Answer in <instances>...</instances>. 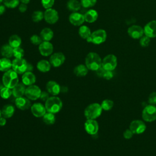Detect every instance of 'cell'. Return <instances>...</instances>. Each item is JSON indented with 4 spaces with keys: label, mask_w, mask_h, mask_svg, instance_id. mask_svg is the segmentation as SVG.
<instances>
[{
    "label": "cell",
    "mask_w": 156,
    "mask_h": 156,
    "mask_svg": "<svg viewBox=\"0 0 156 156\" xmlns=\"http://www.w3.org/2000/svg\"><path fill=\"white\" fill-rule=\"evenodd\" d=\"M21 42L22 41L20 37L16 34L11 35L9 39V44L13 48L20 47L21 44Z\"/></svg>",
    "instance_id": "32"
},
{
    "label": "cell",
    "mask_w": 156,
    "mask_h": 156,
    "mask_svg": "<svg viewBox=\"0 0 156 156\" xmlns=\"http://www.w3.org/2000/svg\"><path fill=\"white\" fill-rule=\"evenodd\" d=\"M15 104L18 108L21 110H27L31 107L30 100L26 97H20L16 98L15 101Z\"/></svg>",
    "instance_id": "20"
},
{
    "label": "cell",
    "mask_w": 156,
    "mask_h": 156,
    "mask_svg": "<svg viewBox=\"0 0 156 156\" xmlns=\"http://www.w3.org/2000/svg\"><path fill=\"white\" fill-rule=\"evenodd\" d=\"M84 128L87 133L94 135L98 132L99 124L96 119H87L84 123Z\"/></svg>",
    "instance_id": "13"
},
{
    "label": "cell",
    "mask_w": 156,
    "mask_h": 156,
    "mask_svg": "<svg viewBox=\"0 0 156 156\" xmlns=\"http://www.w3.org/2000/svg\"><path fill=\"white\" fill-rule=\"evenodd\" d=\"M40 37L43 41H50L54 37V32L49 27H44L40 32Z\"/></svg>",
    "instance_id": "28"
},
{
    "label": "cell",
    "mask_w": 156,
    "mask_h": 156,
    "mask_svg": "<svg viewBox=\"0 0 156 156\" xmlns=\"http://www.w3.org/2000/svg\"><path fill=\"white\" fill-rule=\"evenodd\" d=\"M86 66L89 70L96 71L102 66V59L99 55L94 52H89L85 60Z\"/></svg>",
    "instance_id": "1"
},
{
    "label": "cell",
    "mask_w": 156,
    "mask_h": 156,
    "mask_svg": "<svg viewBox=\"0 0 156 156\" xmlns=\"http://www.w3.org/2000/svg\"><path fill=\"white\" fill-rule=\"evenodd\" d=\"M30 111L32 115L37 118L43 117L47 112L45 106L40 102H37L32 104L30 107Z\"/></svg>",
    "instance_id": "17"
},
{
    "label": "cell",
    "mask_w": 156,
    "mask_h": 156,
    "mask_svg": "<svg viewBox=\"0 0 156 156\" xmlns=\"http://www.w3.org/2000/svg\"><path fill=\"white\" fill-rule=\"evenodd\" d=\"M12 95V89L6 87L5 86H1L0 88V96L4 99H9Z\"/></svg>",
    "instance_id": "34"
},
{
    "label": "cell",
    "mask_w": 156,
    "mask_h": 156,
    "mask_svg": "<svg viewBox=\"0 0 156 156\" xmlns=\"http://www.w3.org/2000/svg\"><path fill=\"white\" fill-rule=\"evenodd\" d=\"M12 67V61L9 58L2 57L0 58V71L6 72Z\"/></svg>",
    "instance_id": "27"
},
{
    "label": "cell",
    "mask_w": 156,
    "mask_h": 156,
    "mask_svg": "<svg viewBox=\"0 0 156 156\" xmlns=\"http://www.w3.org/2000/svg\"><path fill=\"white\" fill-rule=\"evenodd\" d=\"M20 2L21 3H24V4H27L28 3H29L30 1V0H20Z\"/></svg>",
    "instance_id": "51"
},
{
    "label": "cell",
    "mask_w": 156,
    "mask_h": 156,
    "mask_svg": "<svg viewBox=\"0 0 156 156\" xmlns=\"http://www.w3.org/2000/svg\"><path fill=\"white\" fill-rule=\"evenodd\" d=\"M88 70L89 69L85 65L79 64L74 67L73 72L74 74L77 77H84L88 74Z\"/></svg>",
    "instance_id": "26"
},
{
    "label": "cell",
    "mask_w": 156,
    "mask_h": 156,
    "mask_svg": "<svg viewBox=\"0 0 156 156\" xmlns=\"http://www.w3.org/2000/svg\"><path fill=\"white\" fill-rule=\"evenodd\" d=\"M129 129L133 133V134H141L146 130V125L144 121L135 119L130 123Z\"/></svg>",
    "instance_id": "10"
},
{
    "label": "cell",
    "mask_w": 156,
    "mask_h": 156,
    "mask_svg": "<svg viewBox=\"0 0 156 156\" xmlns=\"http://www.w3.org/2000/svg\"><path fill=\"white\" fill-rule=\"evenodd\" d=\"M26 85L23 83H18L12 88V95L15 98H20L25 94Z\"/></svg>",
    "instance_id": "22"
},
{
    "label": "cell",
    "mask_w": 156,
    "mask_h": 156,
    "mask_svg": "<svg viewBox=\"0 0 156 156\" xmlns=\"http://www.w3.org/2000/svg\"><path fill=\"white\" fill-rule=\"evenodd\" d=\"M54 50V46L50 41H43L42 43L38 46V51L40 54L44 56L48 57L51 55Z\"/></svg>",
    "instance_id": "14"
},
{
    "label": "cell",
    "mask_w": 156,
    "mask_h": 156,
    "mask_svg": "<svg viewBox=\"0 0 156 156\" xmlns=\"http://www.w3.org/2000/svg\"><path fill=\"white\" fill-rule=\"evenodd\" d=\"M66 7L72 12H78L81 7L80 2L77 0H69L66 4Z\"/></svg>",
    "instance_id": "30"
},
{
    "label": "cell",
    "mask_w": 156,
    "mask_h": 156,
    "mask_svg": "<svg viewBox=\"0 0 156 156\" xmlns=\"http://www.w3.org/2000/svg\"><path fill=\"white\" fill-rule=\"evenodd\" d=\"M101 107L103 110L109 111L113 108V107L114 105V102L111 99H104V101H102V102L101 104Z\"/></svg>",
    "instance_id": "35"
},
{
    "label": "cell",
    "mask_w": 156,
    "mask_h": 156,
    "mask_svg": "<svg viewBox=\"0 0 156 156\" xmlns=\"http://www.w3.org/2000/svg\"><path fill=\"white\" fill-rule=\"evenodd\" d=\"M3 2V0H0V4H1Z\"/></svg>",
    "instance_id": "53"
},
{
    "label": "cell",
    "mask_w": 156,
    "mask_h": 156,
    "mask_svg": "<svg viewBox=\"0 0 156 156\" xmlns=\"http://www.w3.org/2000/svg\"><path fill=\"white\" fill-rule=\"evenodd\" d=\"M2 82L4 86L12 89L19 83V79L18 74L12 69L4 72L2 77Z\"/></svg>",
    "instance_id": "3"
},
{
    "label": "cell",
    "mask_w": 156,
    "mask_h": 156,
    "mask_svg": "<svg viewBox=\"0 0 156 156\" xmlns=\"http://www.w3.org/2000/svg\"><path fill=\"white\" fill-rule=\"evenodd\" d=\"M113 77V71L105 70V73H104V76H103V78H104L106 80H110Z\"/></svg>",
    "instance_id": "45"
},
{
    "label": "cell",
    "mask_w": 156,
    "mask_h": 156,
    "mask_svg": "<svg viewBox=\"0 0 156 156\" xmlns=\"http://www.w3.org/2000/svg\"><path fill=\"white\" fill-rule=\"evenodd\" d=\"M42 6L45 9H48L52 8L53 6L55 0H41Z\"/></svg>",
    "instance_id": "42"
},
{
    "label": "cell",
    "mask_w": 156,
    "mask_h": 156,
    "mask_svg": "<svg viewBox=\"0 0 156 156\" xmlns=\"http://www.w3.org/2000/svg\"><path fill=\"white\" fill-rule=\"evenodd\" d=\"M5 6L4 5V4H0V16L2 15V14H4V13L5 11Z\"/></svg>",
    "instance_id": "50"
},
{
    "label": "cell",
    "mask_w": 156,
    "mask_h": 156,
    "mask_svg": "<svg viewBox=\"0 0 156 156\" xmlns=\"http://www.w3.org/2000/svg\"><path fill=\"white\" fill-rule=\"evenodd\" d=\"M1 110V115L2 116L5 118H11L15 113V108L13 105L11 104H5L4 105Z\"/></svg>",
    "instance_id": "24"
},
{
    "label": "cell",
    "mask_w": 156,
    "mask_h": 156,
    "mask_svg": "<svg viewBox=\"0 0 156 156\" xmlns=\"http://www.w3.org/2000/svg\"><path fill=\"white\" fill-rule=\"evenodd\" d=\"M151 42V38L146 35L143 36L140 38V44L141 46L145 48L147 47Z\"/></svg>",
    "instance_id": "41"
},
{
    "label": "cell",
    "mask_w": 156,
    "mask_h": 156,
    "mask_svg": "<svg viewBox=\"0 0 156 156\" xmlns=\"http://www.w3.org/2000/svg\"><path fill=\"white\" fill-rule=\"evenodd\" d=\"M148 102L149 104L156 105V91L152 92L148 97Z\"/></svg>",
    "instance_id": "43"
},
{
    "label": "cell",
    "mask_w": 156,
    "mask_h": 156,
    "mask_svg": "<svg viewBox=\"0 0 156 156\" xmlns=\"http://www.w3.org/2000/svg\"><path fill=\"white\" fill-rule=\"evenodd\" d=\"M117 57L114 54H108L102 60V67L105 70L113 71L117 66Z\"/></svg>",
    "instance_id": "8"
},
{
    "label": "cell",
    "mask_w": 156,
    "mask_h": 156,
    "mask_svg": "<svg viewBox=\"0 0 156 156\" xmlns=\"http://www.w3.org/2000/svg\"><path fill=\"white\" fill-rule=\"evenodd\" d=\"M24 55V51L20 46L15 48H13V56L15 58H23Z\"/></svg>",
    "instance_id": "38"
},
{
    "label": "cell",
    "mask_w": 156,
    "mask_h": 156,
    "mask_svg": "<svg viewBox=\"0 0 156 156\" xmlns=\"http://www.w3.org/2000/svg\"><path fill=\"white\" fill-rule=\"evenodd\" d=\"M47 91L52 96L58 95L61 91L60 85L54 80H49L46 85Z\"/></svg>",
    "instance_id": "19"
},
{
    "label": "cell",
    "mask_w": 156,
    "mask_h": 156,
    "mask_svg": "<svg viewBox=\"0 0 156 156\" xmlns=\"http://www.w3.org/2000/svg\"><path fill=\"white\" fill-rule=\"evenodd\" d=\"M44 19V13L40 10L34 11L32 14V20L34 22L38 23Z\"/></svg>",
    "instance_id": "36"
},
{
    "label": "cell",
    "mask_w": 156,
    "mask_h": 156,
    "mask_svg": "<svg viewBox=\"0 0 156 156\" xmlns=\"http://www.w3.org/2000/svg\"><path fill=\"white\" fill-rule=\"evenodd\" d=\"M107 39V32L104 29H98L91 32L90 36L86 40L87 42L94 44H101Z\"/></svg>",
    "instance_id": "5"
},
{
    "label": "cell",
    "mask_w": 156,
    "mask_h": 156,
    "mask_svg": "<svg viewBox=\"0 0 156 156\" xmlns=\"http://www.w3.org/2000/svg\"><path fill=\"white\" fill-rule=\"evenodd\" d=\"M85 21L88 23L95 22L98 18V13L94 9L88 10L84 14Z\"/></svg>",
    "instance_id": "23"
},
{
    "label": "cell",
    "mask_w": 156,
    "mask_h": 156,
    "mask_svg": "<svg viewBox=\"0 0 156 156\" xmlns=\"http://www.w3.org/2000/svg\"><path fill=\"white\" fill-rule=\"evenodd\" d=\"M30 41L32 44H33L34 45L39 46L42 43L43 40H42V38H41L40 36H38L36 34H34V35H33L30 37Z\"/></svg>",
    "instance_id": "40"
},
{
    "label": "cell",
    "mask_w": 156,
    "mask_h": 156,
    "mask_svg": "<svg viewBox=\"0 0 156 156\" xmlns=\"http://www.w3.org/2000/svg\"><path fill=\"white\" fill-rule=\"evenodd\" d=\"M65 55L60 52H55L52 54L49 58V62L51 66L57 68L62 65L65 61Z\"/></svg>",
    "instance_id": "12"
},
{
    "label": "cell",
    "mask_w": 156,
    "mask_h": 156,
    "mask_svg": "<svg viewBox=\"0 0 156 156\" xmlns=\"http://www.w3.org/2000/svg\"><path fill=\"white\" fill-rule=\"evenodd\" d=\"M105 69L101 66L98 70L96 71V74H97V76L98 77L103 78V76H104V74L105 73Z\"/></svg>",
    "instance_id": "47"
},
{
    "label": "cell",
    "mask_w": 156,
    "mask_h": 156,
    "mask_svg": "<svg viewBox=\"0 0 156 156\" xmlns=\"http://www.w3.org/2000/svg\"><path fill=\"white\" fill-rule=\"evenodd\" d=\"M6 122H7L6 118L1 116L0 117V126H4L6 124Z\"/></svg>",
    "instance_id": "49"
},
{
    "label": "cell",
    "mask_w": 156,
    "mask_h": 156,
    "mask_svg": "<svg viewBox=\"0 0 156 156\" xmlns=\"http://www.w3.org/2000/svg\"><path fill=\"white\" fill-rule=\"evenodd\" d=\"M22 83L26 86L34 85L36 81V77L32 71H27L23 74L21 77Z\"/></svg>",
    "instance_id": "21"
},
{
    "label": "cell",
    "mask_w": 156,
    "mask_h": 156,
    "mask_svg": "<svg viewBox=\"0 0 156 156\" xmlns=\"http://www.w3.org/2000/svg\"><path fill=\"white\" fill-rule=\"evenodd\" d=\"M97 0H80L81 6L83 8H90L96 4Z\"/></svg>",
    "instance_id": "39"
},
{
    "label": "cell",
    "mask_w": 156,
    "mask_h": 156,
    "mask_svg": "<svg viewBox=\"0 0 156 156\" xmlns=\"http://www.w3.org/2000/svg\"><path fill=\"white\" fill-rule=\"evenodd\" d=\"M102 108L101 104L94 102L89 104L84 110V116L87 119H96L102 113Z\"/></svg>",
    "instance_id": "4"
},
{
    "label": "cell",
    "mask_w": 156,
    "mask_h": 156,
    "mask_svg": "<svg viewBox=\"0 0 156 156\" xmlns=\"http://www.w3.org/2000/svg\"><path fill=\"white\" fill-rule=\"evenodd\" d=\"M1 82H0V88H1Z\"/></svg>",
    "instance_id": "54"
},
{
    "label": "cell",
    "mask_w": 156,
    "mask_h": 156,
    "mask_svg": "<svg viewBox=\"0 0 156 156\" xmlns=\"http://www.w3.org/2000/svg\"><path fill=\"white\" fill-rule=\"evenodd\" d=\"M42 118L43 122L48 125H52L55 122V116L52 113L47 112Z\"/></svg>",
    "instance_id": "33"
},
{
    "label": "cell",
    "mask_w": 156,
    "mask_h": 156,
    "mask_svg": "<svg viewBox=\"0 0 156 156\" xmlns=\"http://www.w3.org/2000/svg\"><path fill=\"white\" fill-rule=\"evenodd\" d=\"M1 116H2V115H1V110L0 109V117H1Z\"/></svg>",
    "instance_id": "52"
},
{
    "label": "cell",
    "mask_w": 156,
    "mask_h": 156,
    "mask_svg": "<svg viewBox=\"0 0 156 156\" xmlns=\"http://www.w3.org/2000/svg\"><path fill=\"white\" fill-rule=\"evenodd\" d=\"M78 34L82 38L87 40L90 36L91 32L90 29L88 26L85 25H82L80 26L79 29Z\"/></svg>",
    "instance_id": "31"
},
{
    "label": "cell",
    "mask_w": 156,
    "mask_h": 156,
    "mask_svg": "<svg viewBox=\"0 0 156 156\" xmlns=\"http://www.w3.org/2000/svg\"><path fill=\"white\" fill-rule=\"evenodd\" d=\"M37 68L38 70L41 73H47L50 71L51 65L49 61L46 60H41L37 62Z\"/></svg>",
    "instance_id": "25"
},
{
    "label": "cell",
    "mask_w": 156,
    "mask_h": 156,
    "mask_svg": "<svg viewBox=\"0 0 156 156\" xmlns=\"http://www.w3.org/2000/svg\"><path fill=\"white\" fill-rule=\"evenodd\" d=\"M63 103L61 99L57 96H50L44 104L45 108L48 112L57 113L59 112L62 108Z\"/></svg>",
    "instance_id": "2"
},
{
    "label": "cell",
    "mask_w": 156,
    "mask_h": 156,
    "mask_svg": "<svg viewBox=\"0 0 156 156\" xmlns=\"http://www.w3.org/2000/svg\"><path fill=\"white\" fill-rule=\"evenodd\" d=\"M69 23L74 26H80L85 21L84 15L76 12H72L68 18Z\"/></svg>",
    "instance_id": "15"
},
{
    "label": "cell",
    "mask_w": 156,
    "mask_h": 156,
    "mask_svg": "<svg viewBox=\"0 0 156 156\" xmlns=\"http://www.w3.org/2000/svg\"><path fill=\"white\" fill-rule=\"evenodd\" d=\"M13 48L9 44H5L1 48L0 52L3 57L11 58L13 56Z\"/></svg>",
    "instance_id": "29"
},
{
    "label": "cell",
    "mask_w": 156,
    "mask_h": 156,
    "mask_svg": "<svg viewBox=\"0 0 156 156\" xmlns=\"http://www.w3.org/2000/svg\"><path fill=\"white\" fill-rule=\"evenodd\" d=\"M20 0H3L4 5L9 9L16 8L20 5Z\"/></svg>",
    "instance_id": "37"
},
{
    "label": "cell",
    "mask_w": 156,
    "mask_h": 156,
    "mask_svg": "<svg viewBox=\"0 0 156 156\" xmlns=\"http://www.w3.org/2000/svg\"><path fill=\"white\" fill-rule=\"evenodd\" d=\"M144 34L151 38L156 37V20L148 22L144 27Z\"/></svg>",
    "instance_id": "18"
},
{
    "label": "cell",
    "mask_w": 156,
    "mask_h": 156,
    "mask_svg": "<svg viewBox=\"0 0 156 156\" xmlns=\"http://www.w3.org/2000/svg\"><path fill=\"white\" fill-rule=\"evenodd\" d=\"M28 62L23 58H16L12 60V69L18 74H23L27 71Z\"/></svg>",
    "instance_id": "7"
},
{
    "label": "cell",
    "mask_w": 156,
    "mask_h": 156,
    "mask_svg": "<svg viewBox=\"0 0 156 156\" xmlns=\"http://www.w3.org/2000/svg\"><path fill=\"white\" fill-rule=\"evenodd\" d=\"M133 135V133L129 129H126L123 132V136L126 140H130V138H132Z\"/></svg>",
    "instance_id": "44"
},
{
    "label": "cell",
    "mask_w": 156,
    "mask_h": 156,
    "mask_svg": "<svg viewBox=\"0 0 156 156\" xmlns=\"http://www.w3.org/2000/svg\"><path fill=\"white\" fill-rule=\"evenodd\" d=\"M129 35L133 39H140L144 34V29L138 25H132L127 29Z\"/></svg>",
    "instance_id": "16"
},
{
    "label": "cell",
    "mask_w": 156,
    "mask_h": 156,
    "mask_svg": "<svg viewBox=\"0 0 156 156\" xmlns=\"http://www.w3.org/2000/svg\"><path fill=\"white\" fill-rule=\"evenodd\" d=\"M41 90L40 87L36 85H31L27 86L25 91V96L29 99L35 101L40 98Z\"/></svg>",
    "instance_id": "9"
},
{
    "label": "cell",
    "mask_w": 156,
    "mask_h": 156,
    "mask_svg": "<svg viewBox=\"0 0 156 156\" xmlns=\"http://www.w3.org/2000/svg\"><path fill=\"white\" fill-rule=\"evenodd\" d=\"M59 18L58 12L54 9L50 8L46 9L44 12V20L45 21L51 24L56 23Z\"/></svg>",
    "instance_id": "11"
},
{
    "label": "cell",
    "mask_w": 156,
    "mask_h": 156,
    "mask_svg": "<svg viewBox=\"0 0 156 156\" xmlns=\"http://www.w3.org/2000/svg\"><path fill=\"white\" fill-rule=\"evenodd\" d=\"M49 93L48 92V91H41V94H40V99H41L43 101H46L50 96H49Z\"/></svg>",
    "instance_id": "46"
},
{
    "label": "cell",
    "mask_w": 156,
    "mask_h": 156,
    "mask_svg": "<svg viewBox=\"0 0 156 156\" xmlns=\"http://www.w3.org/2000/svg\"><path fill=\"white\" fill-rule=\"evenodd\" d=\"M141 117L144 121L151 122L156 120V106L149 104L143 110Z\"/></svg>",
    "instance_id": "6"
},
{
    "label": "cell",
    "mask_w": 156,
    "mask_h": 156,
    "mask_svg": "<svg viewBox=\"0 0 156 156\" xmlns=\"http://www.w3.org/2000/svg\"><path fill=\"white\" fill-rule=\"evenodd\" d=\"M27 9V4H24V3H21L20 5H19V7H18V10L21 13H24L25 12Z\"/></svg>",
    "instance_id": "48"
}]
</instances>
